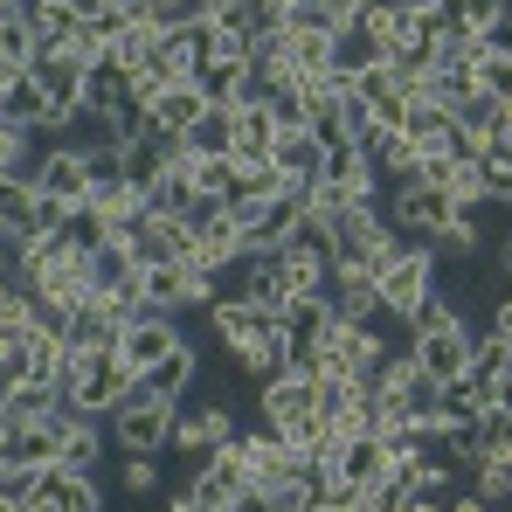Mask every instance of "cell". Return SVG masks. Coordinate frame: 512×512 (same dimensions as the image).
<instances>
[{"label":"cell","mask_w":512,"mask_h":512,"mask_svg":"<svg viewBox=\"0 0 512 512\" xmlns=\"http://www.w3.org/2000/svg\"><path fill=\"white\" fill-rule=\"evenodd\" d=\"M84 208L111 229V236H132V229H139V215H146V194H139L132 180H111V187H90Z\"/></svg>","instance_id":"2e32d148"},{"label":"cell","mask_w":512,"mask_h":512,"mask_svg":"<svg viewBox=\"0 0 512 512\" xmlns=\"http://www.w3.org/2000/svg\"><path fill=\"white\" fill-rule=\"evenodd\" d=\"M277 270H284V298H291V305H312V298H326V277H333V263H326V256L277 250Z\"/></svg>","instance_id":"ffe728a7"},{"label":"cell","mask_w":512,"mask_h":512,"mask_svg":"<svg viewBox=\"0 0 512 512\" xmlns=\"http://www.w3.org/2000/svg\"><path fill=\"white\" fill-rule=\"evenodd\" d=\"M194 492V506L201 512H229L243 492H250V450H243V436H229L208 464H201V478L187 485Z\"/></svg>","instance_id":"277c9868"},{"label":"cell","mask_w":512,"mask_h":512,"mask_svg":"<svg viewBox=\"0 0 512 512\" xmlns=\"http://www.w3.org/2000/svg\"><path fill=\"white\" fill-rule=\"evenodd\" d=\"M402 512H443V506H436V492H409V506H402Z\"/></svg>","instance_id":"60d3db41"},{"label":"cell","mask_w":512,"mask_h":512,"mask_svg":"<svg viewBox=\"0 0 512 512\" xmlns=\"http://www.w3.org/2000/svg\"><path fill=\"white\" fill-rule=\"evenodd\" d=\"M478 90H485V97H499V104H512V49L492 42V49L478 56Z\"/></svg>","instance_id":"4dcf8cb0"},{"label":"cell","mask_w":512,"mask_h":512,"mask_svg":"<svg viewBox=\"0 0 512 512\" xmlns=\"http://www.w3.org/2000/svg\"><path fill=\"white\" fill-rule=\"evenodd\" d=\"M229 436H236V416H229V409H201V416L173 423V443H180L187 457H201V464H208V457H215Z\"/></svg>","instance_id":"d6986e66"},{"label":"cell","mask_w":512,"mask_h":512,"mask_svg":"<svg viewBox=\"0 0 512 512\" xmlns=\"http://www.w3.org/2000/svg\"><path fill=\"white\" fill-rule=\"evenodd\" d=\"M7 7H14V0H0V14H7Z\"/></svg>","instance_id":"ee69618b"},{"label":"cell","mask_w":512,"mask_h":512,"mask_svg":"<svg viewBox=\"0 0 512 512\" xmlns=\"http://www.w3.org/2000/svg\"><path fill=\"white\" fill-rule=\"evenodd\" d=\"M111 416H118V443H125V457H153L160 443H173V409H167V402L125 395Z\"/></svg>","instance_id":"52a82bcc"},{"label":"cell","mask_w":512,"mask_h":512,"mask_svg":"<svg viewBox=\"0 0 512 512\" xmlns=\"http://www.w3.org/2000/svg\"><path fill=\"white\" fill-rule=\"evenodd\" d=\"M457 7H464V21L485 28V35H499V21H506V0H457Z\"/></svg>","instance_id":"d590c367"},{"label":"cell","mask_w":512,"mask_h":512,"mask_svg":"<svg viewBox=\"0 0 512 512\" xmlns=\"http://www.w3.org/2000/svg\"><path fill=\"white\" fill-rule=\"evenodd\" d=\"M187 381H194V353L180 346V353H167L160 367H146V374H132V395H146V402H180L187 395Z\"/></svg>","instance_id":"ac0fdd59"},{"label":"cell","mask_w":512,"mask_h":512,"mask_svg":"<svg viewBox=\"0 0 512 512\" xmlns=\"http://www.w3.org/2000/svg\"><path fill=\"white\" fill-rule=\"evenodd\" d=\"M395 201H402V229H409V243H423V250L443 236V229H457V222H471V215H478V208H457L443 187H416V180H409Z\"/></svg>","instance_id":"5b68a950"},{"label":"cell","mask_w":512,"mask_h":512,"mask_svg":"<svg viewBox=\"0 0 512 512\" xmlns=\"http://www.w3.org/2000/svg\"><path fill=\"white\" fill-rule=\"evenodd\" d=\"M35 187L56 194V201H70V208H84L90 201V160L77 146H63V153H49V160L35 167Z\"/></svg>","instance_id":"5bb4252c"},{"label":"cell","mask_w":512,"mask_h":512,"mask_svg":"<svg viewBox=\"0 0 512 512\" xmlns=\"http://www.w3.org/2000/svg\"><path fill=\"white\" fill-rule=\"evenodd\" d=\"M28 506L35 512H97V485H90V471L42 464V471L28 478Z\"/></svg>","instance_id":"9c48e42d"},{"label":"cell","mask_w":512,"mask_h":512,"mask_svg":"<svg viewBox=\"0 0 512 512\" xmlns=\"http://www.w3.org/2000/svg\"><path fill=\"white\" fill-rule=\"evenodd\" d=\"M492 340H506V346H512V298L499 305V312H492Z\"/></svg>","instance_id":"ab89813d"},{"label":"cell","mask_w":512,"mask_h":512,"mask_svg":"<svg viewBox=\"0 0 512 512\" xmlns=\"http://www.w3.org/2000/svg\"><path fill=\"white\" fill-rule=\"evenodd\" d=\"M492 201H512V180H506V187H499V194H492Z\"/></svg>","instance_id":"7bdbcfd3"},{"label":"cell","mask_w":512,"mask_h":512,"mask_svg":"<svg viewBox=\"0 0 512 512\" xmlns=\"http://www.w3.org/2000/svg\"><path fill=\"white\" fill-rule=\"evenodd\" d=\"M443 326H464V319H457V312H450V305H443V298H436V291H429L423 305H416V312H409V333H416V340H423V333H443Z\"/></svg>","instance_id":"836d02e7"},{"label":"cell","mask_w":512,"mask_h":512,"mask_svg":"<svg viewBox=\"0 0 512 512\" xmlns=\"http://www.w3.org/2000/svg\"><path fill=\"white\" fill-rule=\"evenodd\" d=\"M160 35H167V28H160V21H118V28H111V63H118V70H125V77H139V70H146V56H153V42H160Z\"/></svg>","instance_id":"484cf974"},{"label":"cell","mask_w":512,"mask_h":512,"mask_svg":"<svg viewBox=\"0 0 512 512\" xmlns=\"http://www.w3.org/2000/svg\"><path fill=\"white\" fill-rule=\"evenodd\" d=\"M416 97H429V104H443V111H464L471 97H478V70L471 63H436L423 77V90Z\"/></svg>","instance_id":"d4e9b609"},{"label":"cell","mask_w":512,"mask_h":512,"mask_svg":"<svg viewBox=\"0 0 512 512\" xmlns=\"http://www.w3.org/2000/svg\"><path fill=\"white\" fill-rule=\"evenodd\" d=\"M187 146H194L201 160H229V153H236V104H215V97H208V111H201L194 132H187Z\"/></svg>","instance_id":"7402d4cb"},{"label":"cell","mask_w":512,"mask_h":512,"mask_svg":"<svg viewBox=\"0 0 512 512\" xmlns=\"http://www.w3.org/2000/svg\"><path fill=\"white\" fill-rule=\"evenodd\" d=\"M284 173H298V180H319L326 173V146L312 139V125H277V153H270Z\"/></svg>","instance_id":"44dd1931"},{"label":"cell","mask_w":512,"mask_h":512,"mask_svg":"<svg viewBox=\"0 0 512 512\" xmlns=\"http://www.w3.org/2000/svg\"><path fill=\"white\" fill-rule=\"evenodd\" d=\"M139 263H194V222L187 215H139V229L125 236Z\"/></svg>","instance_id":"8992f818"},{"label":"cell","mask_w":512,"mask_h":512,"mask_svg":"<svg viewBox=\"0 0 512 512\" xmlns=\"http://www.w3.org/2000/svg\"><path fill=\"white\" fill-rule=\"evenodd\" d=\"M153 485H160L153 457H125V492H153Z\"/></svg>","instance_id":"74e56055"},{"label":"cell","mask_w":512,"mask_h":512,"mask_svg":"<svg viewBox=\"0 0 512 512\" xmlns=\"http://www.w3.org/2000/svg\"><path fill=\"white\" fill-rule=\"evenodd\" d=\"M0 84H7V77H0Z\"/></svg>","instance_id":"f6af8a7d"},{"label":"cell","mask_w":512,"mask_h":512,"mask_svg":"<svg viewBox=\"0 0 512 512\" xmlns=\"http://www.w3.org/2000/svg\"><path fill=\"white\" fill-rule=\"evenodd\" d=\"M0 346H7V340H0Z\"/></svg>","instance_id":"bcb514c9"},{"label":"cell","mask_w":512,"mask_h":512,"mask_svg":"<svg viewBox=\"0 0 512 512\" xmlns=\"http://www.w3.org/2000/svg\"><path fill=\"white\" fill-rule=\"evenodd\" d=\"M429 291H436V256H429L423 243H402V256L374 277V298H381V312H395V319H409Z\"/></svg>","instance_id":"3957f363"},{"label":"cell","mask_w":512,"mask_h":512,"mask_svg":"<svg viewBox=\"0 0 512 512\" xmlns=\"http://www.w3.org/2000/svg\"><path fill=\"white\" fill-rule=\"evenodd\" d=\"M305 125H312V139H319L326 153H340V146H353V125H346V104H333V111H312Z\"/></svg>","instance_id":"d6a6232c"},{"label":"cell","mask_w":512,"mask_h":512,"mask_svg":"<svg viewBox=\"0 0 512 512\" xmlns=\"http://www.w3.org/2000/svg\"><path fill=\"white\" fill-rule=\"evenodd\" d=\"M416 353V367H423L429 381H457V374H471V360H478V340L464 333V326H443V333H423V340L409 346Z\"/></svg>","instance_id":"7c38bea8"},{"label":"cell","mask_w":512,"mask_h":512,"mask_svg":"<svg viewBox=\"0 0 512 512\" xmlns=\"http://www.w3.org/2000/svg\"><path fill=\"white\" fill-rule=\"evenodd\" d=\"M153 132H167V139H187L194 132V118L208 111V90L201 84H167V90H153Z\"/></svg>","instance_id":"4fadbf2b"},{"label":"cell","mask_w":512,"mask_h":512,"mask_svg":"<svg viewBox=\"0 0 512 512\" xmlns=\"http://www.w3.org/2000/svg\"><path fill=\"white\" fill-rule=\"evenodd\" d=\"M63 402L77 409V416H111L125 395H132V367L118 360V346H97V353H70V367H63Z\"/></svg>","instance_id":"6da1fadb"},{"label":"cell","mask_w":512,"mask_h":512,"mask_svg":"<svg viewBox=\"0 0 512 512\" xmlns=\"http://www.w3.org/2000/svg\"><path fill=\"white\" fill-rule=\"evenodd\" d=\"M208 312H215V333H222V340H229V346H243V340H250V333H256V326L270 319V312H256L250 298H215Z\"/></svg>","instance_id":"f1b7e54d"},{"label":"cell","mask_w":512,"mask_h":512,"mask_svg":"<svg viewBox=\"0 0 512 512\" xmlns=\"http://www.w3.org/2000/svg\"><path fill=\"white\" fill-rule=\"evenodd\" d=\"M35 84H42V125H70L77 111H84V84L90 70L70 56V49H49V42H35Z\"/></svg>","instance_id":"7a4b0ae2"},{"label":"cell","mask_w":512,"mask_h":512,"mask_svg":"<svg viewBox=\"0 0 512 512\" xmlns=\"http://www.w3.org/2000/svg\"><path fill=\"white\" fill-rule=\"evenodd\" d=\"M333 478H353V485H381V478H388V450H381V436H346L340 457H333Z\"/></svg>","instance_id":"603a6c76"},{"label":"cell","mask_w":512,"mask_h":512,"mask_svg":"<svg viewBox=\"0 0 512 512\" xmlns=\"http://www.w3.org/2000/svg\"><path fill=\"white\" fill-rule=\"evenodd\" d=\"M125 333V305L111 291H90L84 305L70 312V353H97V346H118Z\"/></svg>","instance_id":"8fae6325"},{"label":"cell","mask_w":512,"mask_h":512,"mask_svg":"<svg viewBox=\"0 0 512 512\" xmlns=\"http://www.w3.org/2000/svg\"><path fill=\"white\" fill-rule=\"evenodd\" d=\"M21 139H28V132L0 125V173H14V167H21Z\"/></svg>","instance_id":"f35d334b"},{"label":"cell","mask_w":512,"mask_h":512,"mask_svg":"<svg viewBox=\"0 0 512 512\" xmlns=\"http://www.w3.org/2000/svg\"><path fill=\"white\" fill-rule=\"evenodd\" d=\"M229 353H236L250 374H263V381H270V374H284V367H291V333H284V319H263L250 340L229 346Z\"/></svg>","instance_id":"e0dca14e"},{"label":"cell","mask_w":512,"mask_h":512,"mask_svg":"<svg viewBox=\"0 0 512 512\" xmlns=\"http://www.w3.org/2000/svg\"><path fill=\"white\" fill-rule=\"evenodd\" d=\"M0 125H14V132H35L42 125V84H35V70H14L0 84Z\"/></svg>","instance_id":"cb8c5ba5"},{"label":"cell","mask_w":512,"mask_h":512,"mask_svg":"<svg viewBox=\"0 0 512 512\" xmlns=\"http://www.w3.org/2000/svg\"><path fill=\"white\" fill-rule=\"evenodd\" d=\"M229 180H236V160H201L194 153V187L201 194H229Z\"/></svg>","instance_id":"e575fe53"},{"label":"cell","mask_w":512,"mask_h":512,"mask_svg":"<svg viewBox=\"0 0 512 512\" xmlns=\"http://www.w3.org/2000/svg\"><path fill=\"white\" fill-rule=\"evenodd\" d=\"M270 153H277V118H270V104H236V167H270Z\"/></svg>","instance_id":"9a60e30c"},{"label":"cell","mask_w":512,"mask_h":512,"mask_svg":"<svg viewBox=\"0 0 512 512\" xmlns=\"http://www.w3.org/2000/svg\"><path fill=\"white\" fill-rule=\"evenodd\" d=\"M499 263H506V270H512V236H506V243H499Z\"/></svg>","instance_id":"b9f144b4"},{"label":"cell","mask_w":512,"mask_h":512,"mask_svg":"<svg viewBox=\"0 0 512 512\" xmlns=\"http://www.w3.org/2000/svg\"><path fill=\"white\" fill-rule=\"evenodd\" d=\"M402 506H409V485H395V478H381L367 499V512H402Z\"/></svg>","instance_id":"8d00e7d4"},{"label":"cell","mask_w":512,"mask_h":512,"mask_svg":"<svg viewBox=\"0 0 512 512\" xmlns=\"http://www.w3.org/2000/svg\"><path fill=\"white\" fill-rule=\"evenodd\" d=\"M28 381H63L70 367V333H49V326H28Z\"/></svg>","instance_id":"4316f807"},{"label":"cell","mask_w":512,"mask_h":512,"mask_svg":"<svg viewBox=\"0 0 512 512\" xmlns=\"http://www.w3.org/2000/svg\"><path fill=\"white\" fill-rule=\"evenodd\" d=\"M63 464L70 471H90L97 464V429H90V416H70V429H63Z\"/></svg>","instance_id":"1f68e13d"},{"label":"cell","mask_w":512,"mask_h":512,"mask_svg":"<svg viewBox=\"0 0 512 512\" xmlns=\"http://www.w3.org/2000/svg\"><path fill=\"white\" fill-rule=\"evenodd\" d=\"M125 90H132V77H125V70H118V63L104 56V63L90 70V84H84V111H111V104H118Z\"/></svg>","instance_id":"f546056e"},{"label":"cell","mask_w":512,"mask_h":512,"mask_svg":"<svg viewBox=\"0 0 512 512\" xmlns=\"http://www.w3.org/2000/svg\"><path fill=\"white\" fill-rule=\"evenodd\" d=\"M132 270H139L132 243H125V236H104V243L90 250V291H118V284H125Z\"/></svg>","instance_id":"83f0119b"},{"label":"cell","mask_w":512,"mask_h":512,"mask_svg":"<svg viewBox=\"0 0 512 512\" xmlns=\"http://www.w3.org/2000/svg\"><path fill=\"white\" fill-rule=\"evenodd\" d=\"M180 333H173L167 312H139V319H125V333H118V360L132 367V374H146V367H160L167 353H180Z\"/></svg>","instance_id":"ba28073f"},{"label":"cell","mask_w":512,"mask_h":512,"mask_svg":"<svg viewBox=\"0 0 512 512\" xmlns=\"http://www.w3.org/2000/svg\"><path fill=\"white\" fill-rule=\"evenodd\" d=\"M388 35L381 28H367L360 14H346L340 35H333V77H360V70H388Z\"/></svg>","instance_id":"30bf717a"}]
</instances>
